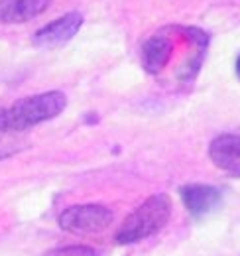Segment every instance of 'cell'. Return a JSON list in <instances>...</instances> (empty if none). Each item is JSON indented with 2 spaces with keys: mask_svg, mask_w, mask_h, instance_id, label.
Instances as JSON below:
<instances>
[{
  "mask_svg": "<svg viewBox=\"0 0 240 256\" xmlns=\"http://www.w3.org/2000/svg\"><path fill=\"white\" fill-rule=\"evenodd\" d=\"M210 162L226 172L228 176L240 178V136L238 134H218L209 144Z\"/></svg>",
  "mask_w": 240,
  "mask_h": 256,
  "instance_id": "obj_5",
  "label": "cell"
},
{
  "mask_svg": "<svg viewBox=\"0 0 240 256\" xmlns=\"http://www.w3.org/2000/svg\"><path fill=\"white\" fill-rule=\"evenodd\" d=\"M172 217V199L166 193L148 197L140 207H136L120 224L114 240L118 244L140 242L160 232Z\"/></svg>",
  "mask_w": 240,
  "mask_h": 256,
  "instance_id": "obj_1",
  "label": "cell"
},
{
  "mask_svg": "<svg viewBox=\"0 0 240 256\" xmlns=\"http://www.w3.org/2000/svg\"><path fill=\"white\" fill-rule=\"evenodd\" d=\"M181 201L185 205V209L193 215V217H205L212 213L220 201H222V195L216 188L212 186H205V184H189V186H183L180 190Z\"/></svg>",
  "mask_w": 240,
  "mask_h": 256,
  "instance_id": "obj_6",
  "label": "cell"
},
{
  "mask_svg": "<svg viewBox=\"0 0 240 256\" xmlns=\"http://www.w3.org/2000/svg\"><path fill=\"white\" fill-rule=\"evenodd\" d=\"M67 106V96L61 91H46L40 95L24 96L4 108V118L10 130L22 132L42 122L60 116Z\"/></svg>",
  "mask_w": 240,
  "mask_h": 256,
  "instance_id": "obj_2",
  "label": "cell"
},
{
  "mask_svg": "<svg viewBox=\"0 0 240 256\" xmlns=\"http://www.w3.org/2000/svg\"><path fill=\"white\" fill-rule=\"evenodd\" d=\"M172 54H174L172 38H168V36H152L150 40H146L144 46H142L140 60H142L144 69L152 75H156L168 65Z\"/></svg>",
  "mask_w": 240,
  "mask_h": 256,
  "instance_id": "obj_8",
  "label": "cell"
},
{
  "mask_svg": "<svg viewBox=\"0 0 240 256\" xmlns=\"http://www.w3.org/2000/svg\"><path fill=\"white\" fill-rule=\"evenodd\" d=\"M14 134H18V132L8 128L6 118H4V108H0V160L8 158V156H12L14 152L20 150V146L14 140Z\"/></svg>",
  "mask_w": 240,
  "mask_h": 256,
  "instance_id": "obj_9",
  "label": "cell"
},
{
  "mask_svg": "<svg viewBox=\"0 0 240 256\" xmlns=\"http://www.w3.org/2000/svg\"><path fill=\"white\" fill-rule=\"evenodd\" d=\"M52 0H0V24H24L50 8Z\"/></svg>",
  "mask_w": 240,
  "mask_h": 256,
  "instance_id": "obj_7",
  "label": "cell"
},
{
  "mask_svg": "<svg viewBox=\"0 0 240 256\" xmlns=\"http://www.w3.org/2000/svg\"><path fill=\"white\" fill-rule=\"evenodd\" d=\"M234 69H236V75H238V79H240V56H238V60H236V65H234Z\"/></svg>",
  "mask_w": 240,
  "mask_h": 256,
  "instance_id": "obj_11",
  "label": "cell"
},
{
  "mask_svg": "<svg viewBox=\"0 0 240 256\" xmlns=\"http://www.w3.org/2000/svg\"><path fill=\"white\" fill-rule=\"evenodd\" d=\"M114 215L108 207L98 203H87V205H73L67 207L60 215L58 223L63 230L73 234H92L104 230L112 223Z\"/></svg>",
  "mask_w": 240,
  "mask_h": 256,
  "instance_id": "obj_3",
  "label": "cell"
},
{
  "mask_svg": "<svg viewBox=\"0 0 240 256\" xmlns=\"http://www.w3.org/2000/svg\"><path fill=\"white\" fill-rule=\"evenodd\" d=\"M83 26V16L79 12H69L63 14L61 18L46 24L34 34V46L38 48H60L67 44L75 34L81 30Z\"/></svg>",
  "mask_w": 240,
  "mask_h": 256,
  "instance_id": "obj_4",
  "label": "cell"
},
{
  "mask_svg": "<svg viewBox=\"0 0 240 256\" xmlns=\"http://www.w3.org/2000/svg\"><path fill=\"white\" fill-rule=\"evenodd\" d=\"M44 256H100L98 250L90 246H63V248H54Z\"/></svg>",
  "mask_w": 240,
  "mask_h": 256,
  "instance_id": "obj_10",
  "label": "cell"
}]
</instances>
